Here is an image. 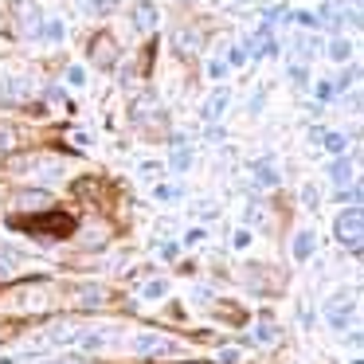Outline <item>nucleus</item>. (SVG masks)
Segmentation results:
<instances>
[{
  "instance_id": "nucleus-25",
  "label": "nucleus",
  "mask_w": 364,
  "mask_h": 364,
  "mask_svg": "<svg viewBox=\"0 0 364 364\" xmlns=\"http://www.w3.org/2000/svg\"><path fill=\"white\" fill-rule=\"evenodd\" d=\"M220 360H223V364H235V348H223V353H220Z\"/></svg>"
},
{
  "instance_id": "nucleus-17",
  "label": "nucleus",
  "mask_w": 364,
  "mask_h": 364,
  "mask_svg": "<svg viewBox=\"0 0 364 364\" xmlns=\"http://www.w3.org/2000/svg\"><path fill=\"white\" fill-rule=\"evenodd\" d=\"M40 32H43V36H48V40H63V36H67V28H63V24H59V20H48V24H43V28H40Z\"/></svg>"
},
{
  "instance_id": "nucleus-1",
  "label": "nucleus",
  "mask_w": 364,
  "mask_h": 364,
  "mask_svg": "<svg viewBox=\"0 0 364 364\" xmlns=\"http://www.w3.org/2000/svg\"><path fill=\"white\" fill-rule=\"evenodd\" d=\"M337 239H341V247H348V251H360V243H364V212L360 208H348V212L337 220Z\"/></svg>"
},
{
  "instance_id": "nucleus-24",
  "label": "nucleus",
  "mask_w": 364,
  "mask_h": 364,
  "mask_svg": "<svg viewBox=\"0 0 364 364\" xmlns=\"http://www.w3.org/2000/svg\"><path fill=\"white\" fill-rule=\"evenodd\" d=\"M251 243V231H235V247H247Z\"/></svg>"
},
{
  "instance_id": "nucleus-15",
  "label": "nucleus",
  "mask_w": 364,
  "mask_h": 364,
  "mask_svg": "<svg viewBox=\"0 0 364 364\" xmlns=\"http://www.w3.org/2000/svg\"><path fill=\"white\" fill-rule=\"evenodd\" d=\"M188 165H192V153L184 149V145H176V149H173V168H176V173H184Z\"/></svg>"
},
{
  "instance_id": "nucleus-6",
  "label": "nucleus",
  "mask_w": 364,
  "mask_h": 364,
  "mask_svg": "<svg viewBox=\"0 0 364 364\" xmlns=\"http://www.w3.org/2000/svg\"><path fill=\"white\" fill-rule=\"evenodd\" d=\"M16 208H24V212H43V208H51V192H20L16 196Z\"/></svg>"
},
{
  "instance_id": "nucleus-21",
  "label": "nucleus",
  "mask_w": 364,
  "mask_h": 364,
  "mask_svg": "<svg viewBox=\"0 0 364 364\" xmlns=\"http://www.w3.org/2000/svg\"><path fill=\"white\" fill-rule=\"evenodd\" d=\"M165 290H168V286L157 278V282H149V286H145V298H165Z\"/></svg>"
},
{
  "instance_id": "nucleus-23",
  "label": "nucleus",
  "mask_w": 364,
  "mask_h": 364,
  "mask_svg": "<svg viewBox=\"0 0 364 364\" xmlns=\"http://www.w3.org/2000/svg\"><path fill=\"white\" fill-rule=\"evenodd\" d=\"M294 20H298L301 28H317V16H309V12H298V16H294Z\"/></svg>"
},
{
  "instance_id": "nucleus-16",
  "label": "nucleus",
  "mask_w": 364,
  "mask_h": 364,
  "mask_svg": "<svg viewBox=\"0 0 364 364\" xmlns=\"http://www.w3.org/2000/svg\"><path fill=\"white\" fill-rule=\"evenodd\" d=\"M333 181H337V184H348V181H353V168H348V161H337V165H333Z\"/></svg>"
},
{
  "instance_id": "nucleus-4",
  "label": "nucleus",
  "mask_w": 364,
  "mask_h": 364,
  "mask_svg": "<svg viewBox=\"0 0 364 364\" xmlns=\"http://www.w3.org/2000/svg\"><path fill=\"white\" fill-rule=\"evenodd\" d=\"M40 28H43V16H40V9L36 4H20V32L24 36H40Z\"/></svg>"
},
{
  "instance_id": "nucleus-3",
  "label": "nucleus",
  "mask_w": 364,
  "mask_h": 364,
  "mask_svg": "<svg viewBox=\"0 0 364 364\" xmlns=\"http://www.w3.org/2000/svg\"><path fill=\"white\" fill-rule=\"evenodd\" d=\"M48 294H51V286L48 282H36V290H32V286H28V290H20V306H24V309H48L51 306V301H48Z\"/></svg>"
},
{
  "instance_id": "nucleus-9",
  "label": "nucleus",
  "mask_w": 364,
  "mask_h": 364,
  "mask_svg": "<svg viewBox=\"0 0 364 364\" xmlns=\"http://www.w3.org/2000/svg\"><path fill=\"white\" fill-rule=\"evenodd\" d=\"M223 110H228V90H215V95H212V98H208V106H204V114H208V118H212V122H215V118H220V114H223Z\"/></svg>"
},
{
  "instance_id": "nucleus-13",
  "label": "nucleus",
  "mask_w": 364,
  "mask_h": 364,
  "mask_svg": "<svg viewBox=\"0 0 364 364\" xmlns=\"http://www.w3.org/2000/svg\"><path fill=\"white\" fill-rule=\"evenodd\" d=\"M255 181H259V184H274L278 181L274 168H270V161H259V165H255Z\"/></svg>"
},
{
  "instance_id": "nucleus-14",
  "label": "nucleus",
  "mask_w": 364,
  "mask_h": 364,
  "mask_svg": "<svg viewBox=\"0 0 364 364\" xmlns=\"http://www.w3.org/2000/svg\"><path fill=\"white\" fill-rule=\"evenodd\" d=\"M255 341H259V345H270V341H274V325H270V317H262V321H259Z\"/></svg>"
},
{
  "instance_id": "nucleus-26",
  "label": "nucleus",
  "mask_w": 364,
  "mask_h": 364,
  "mask_svg": "<svg viewBox=\"0 0 364 364\" xmlns=\"http://www.w3.org/2000/svg\"><path fill=\"white\" fill-rule=\"evenodd\" d=\"M40 364H82V360H75V356H63V360H40Z\"/></svg>"
},
{
  "instance_id": "nucleus-18",
  "label": "nucleus",
  "mask_w": 364,
  "mask_h": 364,
  "mask_svg": "<svg viewBox=\"0 0 364 364\" xmlns=\"http://www.w3.org/2000/svg\"><path fill=\"white\" fill-rule=\"evenodd\" d=\"M321 141H325V149H329V153H345V137H341V134H321Z\"/></svg>"
},
{
  "instance_id": "nucleus-19",
  "label": "nucleus",
  "mask_w": 364,
  "mask_h": 364,
  "mask_svg": "<svg viewBox=\"0 0 364 364\" xmlns=\"http://www.w3.org/2000/svg\"><path fill=\"white\" fill-rule=\"evenodd\" d=\"M348 51H353V48H348L345 40H333V43H329V55L337 59V63H345V59H348Z\"/></svg>"
},
{
  "instance_id": "nucleus-5",
  "label": "nucleus",
  "mask_w": 364,
  "mask_h": 364,
  "mask_svg": "<svg viewBox=\"0 0 364 364\" xmlns=\"http://www.w3.org/2000/svg\"><path fill=\"white\" fill-rule=\"evenodd\" d=\"M134 348H137V353H176V345H173V341L153 337V333H141V337L134 341Z\"/></svg>"
},
{
  "instance_id": "nucleus-7",
  "label": "nucleus",
  "mask_w": 364,
  "mask_h": 364,
  "mask_svg": "<svg viewBox=\"0 0 364 364\" xmlns=\"http://www.w3.org/2000/svg\"><path fill=\"white\" fill-rule=\"evenodd\" d=\"M134 24L141 28V32H153V28H157V9L145 4V0H137L134 4Z\"/></svg>"
},
{
  "instance_id": "nucleus-20",
  "label": "nucleus",
  "mask_w": 364,
  "mask_h": 364,
  "mask_svg": "<svg viewBox=\"0 0 364 364\" xmlns=\"http://www.w3.org/2000/svg\"><path fill=\"white\" fill-rule=\"evenodd\" d=\"M12 145H16V134H12L9 126H0V153H9Z\"/></svg>"
},
{
  "instance_id": "nucleus-22",
  "label": "nucleus",
  "mask_w": 364,
  "mask_h": 364,
  "mask_svg": "<svg viewBox=\"0 0 364 364\" xmlns=\"http://www.w3.org/2000/svg\"><path fill=\"white\" fill-rule=\"evenodd\" d=\"M208 75H212V79H223V75H228V63H220V59H215V63L208 67Z\"/></svg>"
},
{
  "instance_id": "nucleus-12",
  "label": "nucleus",
  "mask_w": 364,
  "mask_h": 364,
  "mask_svg": "<svg viewBox=\"0 0 364 364\" xmlns=\"http://www.w3.org/2000/svg\"><path fill=\"white\" fill-rule=\"evenodd\" d=\"M82 12H95V16H106V12L114 9V0H79Z\"/></svg>"
},
{
  "instance_id": "nucleus-10",
  "label": "nucleus",
  "mask_w": 364,
  "mask_h": 364,
  "mask_svg": "<svg viewBox=\"0 0 364 364\" xmlns=\"http://www.w3.org/2000/svg\"><path fill=\"white\" fill-rule=\"evenodd\" d=\"M79 306H102V301H106V290H102V286H82V290H79Z\"/></svg>"
},
{
  "instance_id": "nucleus-11",
  "label": "nucleus",
  "mask_w": 364,
  "mask_h": 364,
  "mask_svg": "<svg viewBox=\"0 0 364 364\" xmlns=\"http://www.w3.org/2000/svg\"><path fill=\"white\" fill-rule=\"evenodd\" d=\"M309 251H314V231H301L294 239V259H309Z\"/></svg>"
},
{
  "instance_id": "nucleus-27",
  "label": "nucleus",
  "mask_w": 364,
  "mask_h": 364,
  "mask_svg": "<svg viewBox=\"0 0 364 364\" xmlns=\"http://www.w3.org/2000/svg\"><path fill=\"white\" fill-rule=\"evenodd\" d=\"M12 278V270H9V262H0V282H9Z\"/></svg>"
},
{
  "instance_id": "nucleus-2",
  "label": "nucleus",
  "mask_w": 364,
  "mask_h": 364,
  "mask_svg": "<svg viewBox=\"0 0 364 364\" xmlns=\"http://www.w3.org/2000/svg\"><path fill=\"white\" fill-rule=\"evenodd\" d=\"M348 314H353V298H345V294H337V298H333L329 306H325V317H329L333 329H345Z\"/></svg>"
},
{
  "instance_id": "nucleus-8",
  "label": "nucleus",
  "mask_w": 364,
  "mask_h": 364,
  "mask_svg": "<svg viewBox=\"0 0 364 364\" xmlns=\"http://www.w3.org/2000/svg\"><path fill=\"white\" fill-rule=\"evenodd\" d=\"M90 55L98 59V67H110L114 63V40L110 36H98V40L90 43Z\"/></svg>"
}]
</instances>
